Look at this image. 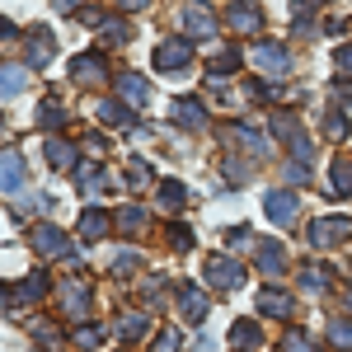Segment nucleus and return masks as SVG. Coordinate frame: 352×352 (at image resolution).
Instances as JSON below:
<instances>
[{"label":"nucleus","mask_w":352,"mask_h":352,"mask_svg":"<svg viewBox=\"0 0 352 352\" xmlns=\"http://www.w3.org/2000/svg\"><path fill=\"white\" fill-rule=\"evenodd\" d=\"M263 212H268L272 226H292L300 212V197L292 188H268V197H263Z\"/></svg>","instance_id":"nucleus-1"},{"label":"nucleus","mask_w":352,"mask_h":352,"mask_svg":"<svg viewBox=\"0 0 352 352\" xmlns=\"http://www.w3.org/2000/svg\"><path fill=\"white\" fill-rule=\"evenodd\" d=\"M348 235H352L348 217H320L310 226V244H315V249H333V244H343Z\"/></svg>","instance_id":"nucleus-2"},{"label":"nucleus","mask_w":352,"mask_h":352,"mask_svg":"<svg viewBox=\"0 0 352 352\" xmlns=\"http://www.w3.org/2000/svg\"><path fill=\"white\" fill-rule=\"evenodd\" d=\"M254 66L263 71V76H287L292 71V52L282 47V43H254Z\"/></svg>","instance_id":"nucleus-3"},{"label":"nucleus","mask_w":352,"mask_h":352,"mask_svg":"<svg viewBox=\"0 0 352 352\" xmlns=\"http://www.w3.org/2000/svg\"><path fill=\"white\" fill-rule=\"evenodd\" d=\"M207 282H212V287H221V292H235V287L244 282V268L235 263V258L217 254V258H207Z\"/></svg>","instance_id":"nucleus-4"},{"label":"nucleus","mask_w":352,"mask_h":352,"mask_svg":"<svg viewBox=\"0 0 352 352\" xmlns=\"http://www.w3.org/2000/svg\"><path fill=\"white\" fill-rule=\"evenodd\" d=\"M56 310L71 315V320H85V315H89V287H85V282H66V287L56 292Z\"/></svg>","instance_id":"nucleus-5"},{"label":"nucleus","mask_w":352,"mask_h":352,"mask_svg":"<svg viewBox=\"0 0 352 352\" xmlns=\"http://www.w3.org/2000/svg\"><path fill=\"white\" fill-rule=\"evenodd\" d=\"M192 61V38H169L155 47V66L160 71H179V66H188Z\"/></svg>","instance_id":"nucleus-6"},{"label":"nucleus","mask_w":352,"mask_h":352,"mask_svg":"<svg viewBox=\"0 0 352 352\" xmlns=\"http://www.w3.org/2000/svg\"><path fill=\"white\" fill-rule=\"evenodd\" d=\"M71 76H76V85H104L109 80V61L99 52H85L71 61Z\"/></svg>","instance_id":"nucleus-7"},{"label":"nucleus","mask_w":352,"mask_h":352,"mask_svg":"<svg viewBox=\"0 0 352 352\" xmlns=\"http://www.w3.org/2000/svg\"><path fill=\"white\" fill-rule=\"evenodd\" d=\"M184 28H188L192 38H217V14L202 0H192V5H184Z\"/></svg>","instance_id":"nucleus-8"},{"label":"nucleus","mask_w":352,"mask_h":352,"mask_svg":"<svg viewBox=\"0 0 352 352\" xmlns=\"http://www.w3.org/2000/svg\"><path fill=\"white\" fill-rule=\"evenodd\" d=\"M33 249L47 254V258H66V254H71V240H66L56 226H38V230H33Z\"/></svg>","instance_id":"nucleus-9"},{"label":"nucleus","mask_w":352,"mask_h":352,"mask_svg":"<svg viewBox=\"0 0 352 352\" xmlns=\"http://www.w3.org/2000/svg\"><path fill=\"white\" fill-rule=\"evenodd\" d=\"M226 136H230L235 146H244V155H254V160L272 151V141H268V136H263V132H254V127H244V122H235V127H230Z\"/></svg>","instance_id":"nucleus-10"},{"label":"nucleus","mask_w":352,"mask_h":352,"mask_svg":"<svg viewBox=\"0 0 352 352\" xmlns=\"http://www.w3.org/2000/svg\"><path fill=\"white\" fill-rule=\"evenodd\" d=\"M0 192H24V160L14 151L0 155Z\"/></svg>","instance_id":"nucleus-11"},{"label":"nucleus","mask_w":352,"mask_h":352,"mask_svg":"<svg viewBox=\"0 0 352 352\" xmlns=\"http://www.w3.org/2000/svg\"><path fill=\"white\" fill-rule=\"evenodd\" d=\"M226 24L235 28V33H258V28H263V10H258V5H230Z\"/></svg>","instance_id":"nucleus-12"},{"label":"nucleus","mask_w":352,"mask_h":352,"mask_svg":"<svg viewBox=\"0 0 352 352\" xmlns=\"http://www.w3.org/2000/svg\"><path fill=\"white\" fill-rule=\"evenodd\" d=\"M179 310H184V320L202 324V320H207V310H212V300L202 296L197 287H179Z\"/></svg>","instance_id":"nucleus-13"},{"label":"nucleus","mask_w":352,"mask_h":352,"mask_svg":"<svg viewBox=\"0 0 352 352\" xmlns=\"http://www.w3.org/2000/svg\"><path fill=\"white\" fill-rule=\"evenodd\" d=\"M43 296H47V272L33 268L24 282L14 287V305H33V300H43Z\"/></svg>","instance_id":"nucleus-14"},{"label":"nucleus","mask_w":352,"mask_h":352,"mask_svg":"<svg viewBox=\"0 0 352 352\" xmlns=\"http://www.w3.org/2000/svg\"><path fill=\"white\" fill-rule=\"evenodd\" d=\"M258 310L272 315V320H292V296L277 292V287H263V292H258Z\"/></svg>","instance_id":"nucleus-15"},{"label":"nucleus","mask_w":352,"mask_h":352,"mask_svg":"<svg viewBox=\"0 0 352 352\" xmlns=\"http://www.w3.org/2000/svg\"><path fill=\"white\" fill-rule=\"evenodd\" d=\"M52 52H56L52 33H47V28H33V33H28V66H47Z\"/></svg>","instance_id":"nucleus-16"},{"label":"nucleus","mask_w":352,"mask_h":352,"mask_svg":"<svg viewBox=\"0 0 352 352\" xmlns=\"http://www.w3.org/2000/svg\"><path fill=\"white\" fill-rule=\"evenodd\" d=\"M76 184H80V192L99 197V192H109V174L99 164H76Z\"/></svg>","instance_id":"nucleus-17"},{"label":"nucleus","mask_w":352,"mask_h":352,"mask_svg":"<svg viewBox=\"0 0 352 352\" xmlns=\"http://www.w3.org/2000/svg\"><path fill=\"white\" fill-rule=\"evenodd\" d=\"M174 122L179 127H207V109L197 99H174Z\"/></svg>","instance_id":"nucleus-18"},{"label":"nucleus","mask_w":352,"mask_h":352,"mask_svg":"<svg viewBox=\"0 0 352 352\" xmlns=\"http://www.w3.org/2000/svg\"><path fill=\"white\" fill-rule=\"evenodd\" d=\"M109 226H113V217H109V212H99V207L80 212V235H85V240H104Z\"/></svg>","instance_id":"nucleus-19"},{"label":"nucleus","mask_w":352,"mask_h":352,"mask_svg":"<svg viewBox=\"0 0 352 352\" xmlns=\"http://www.w3.org/2000/svg\"><path fill=\"white\" fill-rule=\"evenodd\" d=\"M230 343L244 348V352H254L258 343H263V329L254 324V320H235V324H230Z\"/></svg>","instance_id":"nucleus-20"},{"label":"nucleus","mask_w":352,"mask_h":352,"mask_svg":"<svg viewBox=\"0 0 352 352\" xmlns=\"http://www.w3.org/2000/svg\"><path fill=\"white\" fill-rule=\"evenodd\" d=\"M258 268L268 272V277H277V272L287 268V249H282L277 240H263L258 244Z\"/></svg>","instance_id":"nucleus-21"},{"label":"nucleus","mask_w":352,"mask_h":352,"mask_svg":"<svg viewBox=\"0 0 352 352\" xmlns=\"http://www.w3.org/2000/svg\"><path fill=\"white\" fill-rule=\"evenodd\" d=\"M118 94H122L127 104H146V99H151V85H146V76H132V71H127V76H118Z\"/></svg>","instance_id":"nucleus-22"},{"label":"nucleus","mask_w":352,"mask_h":352,"mask_svg":"<svg viewBox=\"0 0 352 352\" xmlns=\"http://www.w3.org/2000/svg\"><path fill=\"white\" fill-rule=\"evenodd\" d=\"M99 118H104V122H109V127H122V132H127V127H136V118H132V109H122V104H118V99H104V104H99Z\"/></svg>","instance_id":"nucleus-23"},{"label":"nucleus","mask_w":352,"mask_h":352,"mask_svg":"<svg viewBox=\"0 0 352 352\" xmlns=\"http://www.w3.org/2000/svg\"><path fill=\"white\" fill-rule=\"evenodd\" d=\"M113 226H118L122 235H141V230H146V212H141V207H118Z\"/></svg>","instance_id":"nucleus-24"},{"label":"nucleus","mask_w":352,"mask_h":352,"mask_svg":"<svg viewBox=\"0 0 352 352\" xmlns=\"http://www.w3.org/2000/svg\"><path fill=\"white\" fill-rule=\"evenodd\" d=\"M184 202H188V188H184L179 179H164V184H160V207H164V212H179Z\"/></svg>","instance_id":"nucleus-25"},{"label":"nucleus","mask_w":352,"mask_h":352,"mask_svg":"<svg viewBox=\"0 0 352 352\" xmlns=\"http://www.w3.org/2000/svg\"><path fill=\"white\" fill-rule=\"evenodd\" d=\"M24 66H0V99H14L19 89H24Z\"/></svg>","instance_id":"nucleus-26"},{"label":"nucleus","mask_w":352,"mask_h":352,"mask_svg":"<svg viewBox=\"0 0 352 352\" xmlns=\"http://www.w3.org/2000/svg\"><path fill=\"white\" fill-rule=\"evenodd\" d=\"M300 292H310V296H324V292H329V268H315V263H310V268L300 272Z\"/></svg>","instance_id":"nucleus-27"},{"label":"nucleus","mask_w":352,"mask_h":352,"mask_svg":"<svg viewBox=\"0 0 352 352\" xmlns=\"http://www.w3.org/2000/svg\"><path fill=\"white\" fill-rule=\"evenodd\" d=\"M43 151H47V164H52V169H71V164H76V151H71L66 141H56V136L43 146Z\"/></svg>","instance_id":"nucleus-28"},{"label":"nucleus","mask_w":352,"mask_h":352,"mask_svg":"<svg viewBox=\"0 0 352 352\" xmlns=\"http://www.w3.org/2000/svg\"><path fill=\"white\" fill-rule=\"evenodd\" d=\"M272 132L282 136V141H287V146H292V141H300V136H305V132H300V122H296V118H292V113H272Z\"/></svg>","instance_id":"nucleus-29"},{"label":"nucleus","mask_w":352,"mask_h":352,"mask_svg":"<svg viewBox=\"0 0 352 352\" xmlns=\"http://www.w3.org/2000/svg\"><path fill=\"white\" fill-rule=\"evenodd\" d=\"M38 127H47V132L66 127V113H61V104H43V109H38Z\"/></svg>","instance_id":"nucleus-30"},{"label":"nucleus","mask_w":352,"mask_h":352,"mask_svg":"<svg viewBox=\"0 0 352 352\" xmlns=\"http://www.w3.org/2000/svg\"><path fill=\"white\" fill-rule=\"evenodd\" d=\"M333 192H352V160H333Z\"/></svg>","instance_id":"nucleus-31"},{"label":"nucleus","mask_w":352,"mask_h":352,"mask_svg":"<svg viewBox=\"0 0 352 352\" xmlns=\"http://www.w3.org/2000/svg\"><path fill=\"white\" fill-rule=\"evenodd\" d=\"M118 333L122 338H141L146 333V315H118Z\"/></svg>","instance_id":"nucleus-32"},{"label":"nucleus","mask_w":352,"mask_h":352,"mask_svg":"<svg viewBox=\"0 0 352 352\" xmlns=\"http://www.w3.org/2000/svg\"><path fill=\"white\" fill-rule=\"evenodd\" d=\"M282 352H315V338H310V333H300V329H292V333L282 338Z\"/></svg>","instance_id":"nucleus-33"},{"label":"nucleus","mask_w":352,"mask_h":352,"mask_svg":"<svg viewBox=\"0 0 352 352\" xmlns=\"http://www.w3.org/2000/svg\"><path fill=\"white\" fill-rule=\"evenodd\" d=\"M127 184H132V188H151V164L132 160V164H127Z\"/></svg>","instance_id":"nucleus-34"},{"label":"nucleus","mask_w":352,"mask_h":352,"mask_svg":"<svg viewBox=\"0 0 352 352\" xmlns=\"http://www.w3.org/2000/svg\"><path fill=\"white\" fill-rule=\"evenodd\" d=\"M329 338H333V348H352V320H333Z\"/></svg>","instance_id":"nucleus-35"},{"label":"nucleus","mask_w":352,"mask_h":352,"mask_svg":"<svg viewBox=\"0 0 352 352\" xmlns=\"http://www.w3.org/2000/svg\"><path fill=\"white\" fill-rule=\"evenodd\" d=\"M127 38H132V28L122 24V19H109L104 24V43H127Z\"/></svg>","instance_id":"nucleus-36"},{"label":"nucleus","mask_w":352,"mask_h":352,"mask_svg":"<svg viewBox=\"0 0 352 352\" xmlns=\"http://www.w3.org/2000/svg\"><path fill=\"white\" fill-rule=\"evenodd\" d=\"M151 352H179V333H174V329H160L155 343H151Z\"/></svg>","instance_id":"nucleus-37"},{"label":"nucleus","mask_w":352,"mask_h":352,"mask_svg":"<svg viewBox=\"0 0 352 352\" xmlns=\"http://www.w3.org/2000/svg\"><path fill=\"white\" fill-rule=\"evenodd\" d=\"M324 10V0H292V14H296V24L300 19H310V14H320Z\"/></svg>","instance_id":"nucleus-38"},{"label":"nucleus","mask_w":352,"mask_h":352,"mask_svg":"<svg viewBox=\"0 0 352 352\" xmlns=\"http://www.w3.org/2000/svg\"><path fill=\"white\" fill-rule=\"evenodd\" d=\"M76 343H80V348H99V343H104V329H94V324L76 329Z\"/></svg>","instance_id":"nucleus-39"},{"label":"nucleus","mask_w":352,"mask_h":352,"mask_svg":"<svg viewBox=\"0 0 352 352\" xmlns=\"http://www.w3.org/2000/svg\"><path fill=\"white\" fill-rule=\"evenodd\" d=\"M136 263H141V254H136V249H122V254L113 258V272H132Z\"/></svg>","instance_id":"nucleus-40"},{"label":"nucleus","mask_w":352,"mask_h":352,"mask_svg":"<svg viewBox=\"0 0 352 352\" xmlns=\"http://www.w3.org/2000/svg\"><path fill=\"white\" fill-rule=\"evenodd\" d=\"M221 169H226V179H235V184H244V179H249V164H244V160H226Z\"/></svg>","instance_id":"nucleus-41"},{"label":"nucleus","mask_w":352,"mask_h":352,"mask_svg":"<svg viewBox=\"0 0 352 352\" xmlns=\"http://www.w3.org/2000/svg\"><path fill=\"white\" fill-rule=\"evenodd\" d=\"M169 244H174V249H188V244H192V230H188V226H174V230H169Z\"/></svg>","instance_id":"nucleus-42"},{"label":"nucleus","mask_w":352,"mask_h":352,"mask_svg":"<svg viewBox=\"0 0 352 352\" xmlns=\"http://www.w3.org/2000/svg\"><path fill=\"white\" fill-rule=\"evenodd\" d=\"M226 244H230V249H249V244H254V235H249V230H230V235H226Z\"/></svg>","instance_id":"nucleus-43"},{"label":"nucleus","mask_w":352,"mask_h":352,"mask_svg":"<svg viewBox=\"0 0 352 352\" xmlns=\"http://www.w3.org/2000/svg\"><path fill=\"white\" fill-rule=\"evenodd\" d=\"M324 132L329 136H348V118H338V113H333V118L324 122Z\"/></svg>","instance_id":"nucleus-44"},{"label":"nucleus","mask_w":352,"mask_h":352,"mask_svg":"<svg viewBox=\"0 0 352 352\" xmlns=\"http://www.w3.org/2000/svg\"><path fill=\"white\" fill-rule=\"evenodd\" d=\"M33 338H38V343H47V348H56V329L52 324H38V329H33Z\"/></svg>","instance_id":"nucleus-45"},{"label":"nucleus","mask_w":352,"mask_h":352,"mask_svg":"<svg viewBox=\"0 0 352 352\" xmlns=\"http://www.w3.org/2000/svg\"><path fill=\"white\" fill-rule=\"evenodd\" d=\"M338 71H343V76H352V43H343V47H338Z\"/></svg>","instance_id":"nucleus-46"},{"label":"nucleus","mask_w":352,"mask_h":352,"mask_svg":"<svg viewBox=\"0 0 352 352\" xmlns=\"http://www.w3.org/2000/svg\"><path fill=\"white\" fill-rule=\"evenodd\" d=\"M244 94H249V99H268L272 89H268L263 80H249V85H244Z\"/></svg>","instance_id":"nucleus-47"},{"label":"nucleus","mask_w":352,"mask_h":352,"mask_svg":"<svg viewBox=\"0 0 352 352\" xmlns=\"http://www.w3.org/2000/svg\"><path fill=\"white\" fill-rule=\"evenodd\" d=\"M118 5H122V10H146L151 0H118Z\"/></svg>","instance_id":"nucleus-48"},{"label":"nucleus","mask_w":352,"mask_h":352,"mask_svg":"<svg viewBox=\"0 0 352 352\" xmlns=\"http://www.w3.org/2000/svg\"><path fill=\"white\" fill-rule=\"evenodd\" d=\"M0 305H14V287H0Z\"/></svg>","instance_id":"nucleus-49"},{"label":"nucleus","mask_w":352,"mask_h":352,"mask_svg":"<svg viewBox=\"0 0 352 352\" xmlns=\"http://www.w3.org/2000/svg\"><path fill=\"white\" fill-rule=\"evenodd\" d=\"M56 5H61V10H71V5H76V0H56Z\"/></svg>","instance_id":"nucleus-50"},{"label":"nucleus","mask_w":352,"mask_h":352,"mask_svg":"<svg viewBox=\"0 0 352 352\" xmlns=\"http://www.w3.org/2000/svg\"><path fill=\"white\" fill-rule=\"evenodd\" d=\"M348 310H352V296H348Z\"/></svg>","instance_id":"nucleus-51"},{"label":"nucleus","mask_w":352,"mask_h":352,"mask_svg":"<svg viewBox=\"0 0 352 352\" xmlns=\"http://www.w3.org/2000/svg\"><path fill=\"white\" fill-rule=\"evenodd\" d=\"M0 136H5V127H0Z\"/></svg>","instance_id":"nucleus-52"}]
</instances>
